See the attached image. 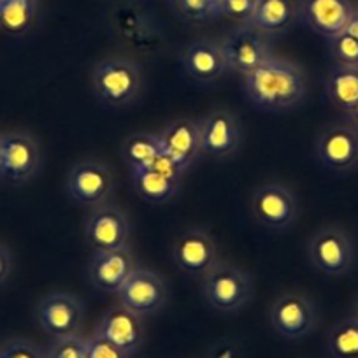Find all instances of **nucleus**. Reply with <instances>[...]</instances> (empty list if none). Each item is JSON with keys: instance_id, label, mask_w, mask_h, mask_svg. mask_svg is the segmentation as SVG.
<instances>
[{"instance_id": "nucleus-1", "label": "nucleus", "mask_w": 358, "mask_h": 358, "mask_svg": "<svg viewBox=\"0 0 358 358\" xmlns=\"http://www.w3.org/2000/svg\"><path fill=\"white\" fill-rule=\"evenodd\" d=\"M243 86L251 104L271 113L295 108L308 92L302 69L273 55L244 76Z\"/></svg>"}, {"instance_id": "nucleus-2", "label": "nucleus", "mask_w": 358, "mask_h": 358, "mask_svg": "<svg viewBox=\"0 0 358 358\" xmlns=\"http://www.w3.org/2000/svg\"><path fill=\"white\" fill-rule=\"evenodd\" d=\"M92 85L101 104L123 108L141 95L143 69L130 58H108L95 65Z\"/></svg>"}, {"instance_id": "nucleus-3", "label": "nucleus", "mask_w": 358, "mask_h": 358, "mask_svg": "<svg viewBox=\"0 0 358 358\" xmlns=\"http://www.w3.org/2000/svg\"><path fill=\"white\" fill-rule=\"evenodd\" d=\"M202 299L218 313H236L253 297V281L239 267L216 264L201 278Z\"/></svg>"}, {"instance_id": "nucleus-4", "label": "nucleus", "mask_w": 358, "mask_h": 358, "mask_svg": "<svg viewBox=\"0 0 358 358\" xmlns=\"http://www.w3.org/2000/svg\"><path fill=\"white\" fill-rule=\"evenodd\" d=\"M43 165V153L32 136L23 132L0 134V178L13 185L29 183Z\"/></svg>"}, {"instance_id": "nucleus-5", "label": "nucleus", "mask_w": 358, "mask_h": 358, "mask_svg": "<svg viewBox=\"0 0 358 358\" xmlns=\"http://www.w3.org/2000/svg\"><path fill=\"white\" fill-rule=\"evenodd\" d=\"M308 257L318 273L325 276H343L353 267V239L343 229L323 227L309 241Z\"/></svg>"}, {"instance_id": "nucleus-6", "label": "nucleus", "mask_w": 358, "mask_h": 358, "mask_svg": "<svg viewBox=\"0 0 358 358\" xmlns=\"http://www.w3.org/2000/svg\"><path fill=\"white\" fill-rule=\"evenodd\" d=\"M316 306L306 295L287 292L280 295L268 309V322L274 332L285 339H301L316 325Z\"/></svg>"}, {"instance_id": "nucleus-7", "label": "nucleus", "mask_w": 358, "mask_h": 358, "mask_svg": "<svg viewBox=\"0 0 358 358\" xmlns=\"http://www.w3.org/2000/svg\"><path fill=\"white\" fill-rule=\"evenodd\" d=\"M315 155L320 164L332 172H350L358 167V129L353 125L327 127L315 143Z\"/></svg>"}, {"instance_id": "nucleus-8", "label": "nucleus", "mask_w": 358, "mask_h": 358, "mask_svg": "<svg viewBox=\"0 0 358 358\" xmlns=\"http://www.w3.org/2000/svg\"><path fill=\"white\" fill-rule=\"evenodd\" d=\"M83 302L74 295L62 292L46 295L36 308L37 323L53 339L78 336L83 325Z\"/></svg>"}, {"instance_id": "nucleus-9", "label": "nucleus", "mask_w": 358, "mask_h": 358, "mask_svg": "<svg viewBox=\"0 0 358 358\" xmlns=\"http://www.w3.org/2000/svg\"><path fill=\"white\" fill-rule=\"evenodd\" d=\"M251 211L260 225L271 230H283L294 225L297 220L299 201L285 185H264L253 192Z\"/></svg>"}, {"instance_id": "nucleus-10", "label": "nucleus", "mask_w": 358, "mask_h": 358, "mask_svg": "<svg viewBox=\"0 0 358 358\" xmlns=\"http://www.w3.org/2000/svg\"><path fill=\"white\" fill-rule=\"evenodd\" d=\"M115 190L111 169L97 160H81L71 169L67 176V192L78 204H106Z\"/></svg>"}, {"instance_id": "nucleus-11", "label": "nucleus", "mask_w": 358, "mask_h": 358, "mask_svg": "<svg viewBox=\"0 0 358 358\" xmlns=\"http://www.w3.org/2000/svg\"><path fill=\"white\" fill-rule=\"evenodd\" d=\"M116 295H118L120 306L130 309L139 316H146L164 308L169 297V290L165 281L157 273L136 267L134 273L116 292Z\"/></svg>"}, {"instance_id": "nucleus-12", "label": "nucleus", "mask_w": 358, "mask_h": 358, "mask_svg": "<svg viewBox=\"0 0 358 358\" xmlns=\"http://www.w3.org/2000/svg\"><path fill=\"white\" fill-rule=\"evenodd\" d=\"M129 218L116 206H95L85 218V239L95 251L129 246Z\"/></svg>"}, {"instance_id": "nucleus-13", "label": "nucleus", "mask_w": 358, "mask_h": 358, "mask_svg": "<svg viewBox=\"0 0 358 358\" xmlns=\"http://www.w3.org/2000/svg\"><path fill=\"white\" fill-rule=\"evenodd\" d=\"M176 267L192 278H202L218 264V248L211 234L202 229H188L172 246Z\"/></svg>"}, {"instance_id": "nucleus-14", "label": "nucleus", "mask_w": 358, "mask_h": 358, "mask_svg": "<svg viewBox=\"0 0 358 358\" xmlns=\"http://www.w3.org/2000/svg\"><path fill=\"white\" fill-rule=\"evenodd\" d=\"M220 44L225 53L229 71H236L243 76L250 74L265 58L271 57L265 36L251 25L237 27Z\"/></svg>"}, {"instance_id": "nucleus-15", "label": "nucleus", "mask_w": 358, "mask_h": 358, "mask_svg": "<svg viewBox=\"0 0 358 358\" xmlns=\"http://www.w3.org/2000/svg\"><path fill=\"white\" fill-rule=\"evenodd\" d=\"M136 260L129 246L95 251L88 265L90 283L101 292L116 294L127 278L134 273Z\"/></svg>"}, {"instance_id": "nucleus-16", "label": "nucleus", "mask_w": 358, "mask_h": 358, "mask_svg": "<svg viewBox=\"0 0 358 358\" xmlns=\"http://www.w3.org/2000/svg\"><path fill=\"white\" fill-rule=\"evenodd\" d=\"M201 151L215 158H229L239 151L243 132L230 113L215 111L199 122Z\"/></svg>"}, {"instance_id": "nucleus-17", "label": "nucleus", "mask_w": 358, "mask_h": 358, "mask_svg": "<svg viewBox=\"0 0 358 358\" xmlns=\"http://www.w3.org/2000/svg\"><path fill=\"white\" fill-rule=\"evenodd\" d=\"M353 13L351 0H301V20L327 39L344 32Z\"/></svg>"}, {"instance_id": "nucleus-18", "label": "nucleus", "mask_w": 358, "mask_h": 358, "mask_svg": "<svg viewBox=\"0 0 358 358\" xmlns=\"http://www.w3.org/2000/svg\"><path fill=\"white\" fill-rule=\"evenodd\" d=\"M97 336L115 344L127 355L136 353L144 341L143 316L136 315L123 306H115L102 316L97 327Z\"/></svg>"}, {"instance_id": "nucleus-19", "label": "nucleus", "mask_w": 358, "mask_h": 358, "mask_svg": "<svg viewBox=\"0 0 358 358\" xmlns=\"http://www.w3.org/2000/svg\"><path fill=\"white\" fill-rule=\"evenodd\" d=\"M162 150L179 165V169L187 172L197 160L201 151V132L199 122L181 118L169 123L160 134Z\"/></svg>"}, {"instance_id": "nucleus-20", "label": "nucleus", "mask_w": 358, "mask_h": 358, "mask_svg": "<svg viewBox=\"0 0 358 358\" xmlns=\"http://www.w3.org/2000/svg\"><path fill=\"white\" fill-rule=\"evenodd\" d=\"M181 64L187 74L199 83H213L229 71L222 44L211 39L192 43L181 55Z\"/></svg>"}, {"instance_id": "nucleus-21", "label": "nucleus", "mask_w": 358, "mask_h": 358, "mask_svg": "<svg viewBox=\"0 0 358 358\" xmlns=\"http://www.w3.org/2000/svg\"><path fill=\"white\" fill-rule=\"evenodd\" d=\"M301 18L299 0H257L250 25L264 36H280Z\"/></svg>"}, {"instance_id": "nucleus-22", "label": "nucleus", "mask_w": 358, "mask_h": 358, "mask_svg": "<svg viewBox=\"0 0 358 358\" xmlns=\"http://www.w3.org/2000/svg\"><path fill=\"white\" fill-rule=\"evenodd\" d=\"M323 88L334 108L350 113L358 104V67L336 65L327 74Z\"/></svg>"}, {"instance_id": "nucleus-23", "label": "nucleus", "mask_w": 358, "mask_h": 358, "mask_svg": "<svg viewBox=\"0 0 358 358\" xmlns=\"http://www.w3.org/2000/svg\"><path fill=\"white\" fill-rule=\"evenodd\" d=\"M130 179L137 195L151 204L171 202L181 188V183H176L151 167L130 169Z\"/></svg>"}, {"instance_id": "nucleus-24", "label": "nucleus", "mask_w": 358, "mask_h": 358, "mask_svg": "<svg viewBox=\"0 0 358 358\" xmlns=\"http://www.w3.org/2000/svg\"><path fill=\"white\" fill-rule=\"evenodd\" d=\"M37 20V0H0V29L9 36H25Z\"/></svg>"}, {"instance_id": "nucleus-25", "label": "nucleus", "mask_w": 358, "mask_h": 358, "mask_svg": "<svg viewBox=\"0 0 358 358\" xmlns=\"http://www.w3.org/2000/svg\"><path fill=\"white\" fill-rule=\"evenodd\" d=\"M162 153V141L158 134L137 132L123 141L122 155L123 160L130 169L151 167L158 155Z\"/></svg>"}, {"instance_id": "nucleus-26", "label": "nucleus", "mask_w": 358, "mask_h": 358, "mask_svg": "<svg viewBox=\"0 0 358 358\" xmlns=\"http://www.w3.org/2000/svg\"><path fill=\"white\" fill-rule=\"evenodd\" d=\"M327 351L332 358H358V318L346 316L329 330Z\"/></svg>"}, {"instance_id": "nucleus-27", "label": "nucleus", "mask_w": 358, "mask_h": 358, "mask_svg": "<svg viewBox=\"0 0 358 358\" xmlns=\"http://www.w3.org/2000/svg\"><path fill=\"white\" fill-rule=\"evenodd\" d=\"M44 351H46V358H88V344L85 337L79 334L55 339Z\"/></svg>"}, {"instance_id": "nucleus-28", "label": "nucleus", "mask_w": 358, "mask_h": 358, "mask_svg": "<svg viewBox=\"0 0 358 358\" xmlns=\"http://www.w3.org/2000/svg\"><path fill=\"white\" fill-rule=\"evenodd\" d=\"M330 53L337 65H348V67H358V41L341 32L339 36L329 39Z\"/></svg>"}, {"instance_id": "nucleus-29", "label": "nucleus", "mask_w": 358, "mask_h": 358, "mask_svg": "<svg viewBox=\"0 0 358 358\" xmlns=\"http://www.w3.org/2000/svg\"><path fill=\"white\" fill-rule=\"evenodd\" d=\"M0 358H46V351L29 339H11L0 344Z\"/></svg>"}, {"instance_id": "nucleus-30", "label": "nucleus", "mask_w": 358, "mask_h": 358, "mask_svg": "<svg viewBox=\"0 0 358 358\" xmlns=\"http://www.w3.org/2000/svg\"><path fill=\"white\" fill-rule=\"evenodd\" d=\"M257 0H223L222 15L241 25H250Z\"/></svg>"}, {"instance_id": "nucleus-31", "label": "nucleus", "mask_w": 358, "mask_h": 358, "mask_svg": "<svg viewBox=\"0 0 358 358\" xmlns=\"http://www.w3.org/2000/svg\"><path fill=\"white\" fill-rule=\"evenodd\" d=\"M88 344V358H129L130 355H127L125 351H122L120 348H116L115 344L108 343L106 339H102L101 336H92L86 339Z\"/></svg>"}, {"instance_id": "nucleus-32", "label": "nucleus", "mask_w": 358, "mask_h": 358, "mask_svg": "<svg viewBox=\"0 0 358 358\" xmlns=\"http://www.w3.org/2000/svg\"><path fill=\"white\" fill-rule=\"evenodd\" d=\"M174 2L181 15L194 20V22H206V20L213 18L206 0H174Z\"/></svg>"}, {"instance_id": "nucleus-33", "label": "nucleus", "mask_w": 358, "mask_h": 358, "mask_svg": "<svg viewBox=\"0 0 358 358\" xmlns=\"http://www.w3.org/2000/svg\"><path fill=\"white\" fill-rule=\"evenodd\" d=\"M13 273V257L4 244H0V287L9 280Z\"/></svg>"}, {"instance_id": "nucleus-34", "label": "nucleus", "mask_w": 358, "mask_h": 358, "mask_svg": "<svg viewBox=\"0 0 358 358\" xmlns=\"http://www.w3.org/2000/svg\"><path fill=\"white\" fill-rule=\"evenodd\" d=\"M344 32L348 34V36L353 37L355 41H358V9H355L353 16L350 18V22H348L346 29H344Z\"/></svg>"}, {"instance_id": "nucleus-35", "label": "nucleus", "mask_w": 358, "mask_h": 358, "mask_svg": "<svg viewBox=\"0 0 358 358\" xmlns=\"http://www.w3.org/2000/svg\"><path fill=\"white\" fill-rule=\"evenodd\" d=\"M209 6V11H211V16L213 18H218V16H223L222 15V2L223 0H206Z\"/></svg>"}, {"instance_id": "nucleus-36", "label": "nucleus", "mask_w": 358, "mask_h": 358, "mask_svg": "<svg viewBox=\"0 0 358 358\" xmlns=\"http://www.w3.org/2000/svg\"><path fill=\"white\" fill-rule=\"evenodd\" d=\"M348 118L351 120V123H355V127H358V104L355 106L350 113H348Z\"/></svg>"}, {"instance_id": "nucleus-37", "label": "nucleus", "mask_w": 358, "mask_h": 358, "mask_svg": "<svg viewBox=\"0 0 358 358\" xmlns=\"http://www.w3.org/2000/svg\"><path fill=\"white\" fill-rule=\"evenodd\" d=\"M353 316H355V318H358V299H357V302H355V306H353Z\"/></svg>"}]
</instances>
